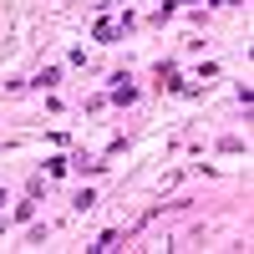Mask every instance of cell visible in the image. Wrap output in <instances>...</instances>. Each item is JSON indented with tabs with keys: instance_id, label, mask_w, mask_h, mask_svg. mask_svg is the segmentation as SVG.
Masks as SVG:
<instances>
[{
	"instance_id": "6da1fadb",
	"label": "cell",
	"mask_w": 254,
	"mask_h": 254,
	"mask_svg": "<svg viewBox=\"0 0 254 254\" xmlns=\"http://www.w3.org/2000/svg\"><path fill=\"white\" fill-rule=\"evenodd\" d=\"M112 81H117V87H112V102H122V107H127V102L137 97V87H127V76H112Z\"/></svg>"
},
{
	"instance_id": "7a4b0ae2",
	"label": "cell",
	"mask_w": 254,
	"mask_h": 254,
	"mask_svg": "<svg viewBox=\"0 0 254 254\" xmlns=\"http://www.w3.org/2000/svg\"><path fill=\"white\" fill-rule=\"evenodd\" d=\"M56 81H61V71H56V66H46V71L36 76V87H56Z\"/></svg>"
}]
</instances>
